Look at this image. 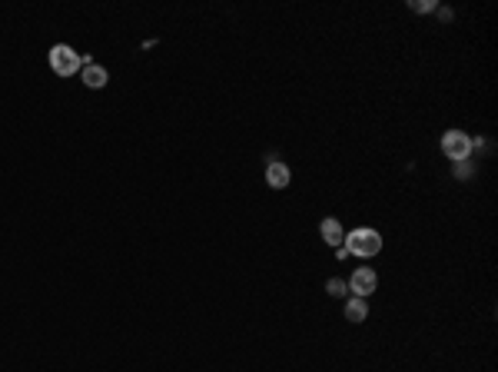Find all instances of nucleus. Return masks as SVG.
Returning <instances> with one entry per match:
<instances>
[{"mask_svg": "<svg viewBox=\"0 0 498 372\" xmlns=\"http://www.w3.org/2000/svg\"><path fill=\"white\" fill-rule=\"evenodd\" d=\"M289 180H292V173H289L286 163H279V160H276V163H269V167H266V183L272 186V189H286Z\"/></svg>", "mask_w": 498, "mask_h": 372, "instance_id": "obj_6", "label": "nucleus"}, {"mask_svg": "<svg viewBox=\"0 0 498 372\" xmlns=\"http://www.w3.org/2000/svg\"><path fill=\"white\" fill-rule=\"evenodd\" d=\"M326 289L332 293V296H345V282H343V279H329Z\"/></svg>", "mask_w": 498, "mask_h": 372, "instance_id": "obj_9", "label": "nucleus"}, {"mask_svg": "<svg viewBox=\"0 0 498 372\" xmlns=\"http://www.w3.org/2000/svg\"><path fill=\"white\" fill-rule=\"evenodd\" d=\"M376 286H379V276H376L369 266H359V269L352 273V279H349V293H356L359 299H369L376 293Z\"/></svg>", "mask_w": 498, "mask_h": 372, "instance_id": "obj_4", "label": "nucleus"}, {"mask_svg": "<svg viewBox=\"0 0 498 372\" xmlns=\"http://www.w3.org/2000/svg\"><path fill=\"white\" fill-rule=\"evenodd\" d=\"M87 63H94V60H90V56H80L77 50L67 47V43L50 47V67H54V74L74 76V74H80V67H87Z\"/></svg>", "mask_w": 498, "mask_h": 372, "instance_id": "obj_2", "label": "nucleus"}, {"mask_svg": "<svg viewBox=\"0 0 498 372\" xmlns=\"http://www.w3.org/2000/svg\"><path fill=\"white\" fill-rule=\"evenodd\" d=\"M472 147H475V143L468 140V133H462V130L442 133V153H445L452 163H462V160H468Z\"/></svg>", "mask_w": 498, "mask_h": 372, "instance_id": "obj_3", "label": "nucleus"}, {"mask_svg": "<svg viewBox=\"0 0 498 372\" xmlns=\"http://www.w3.org/2000/svg\"><path fill=\"white\" fill-rule=\"evenodd\" d=\"M365 316H369V306H365V299H359V296L345 299V319H349V322H362Z\"/></svg>", "mask_w": 498, "mask_h": 372, "instance_id": "obj_8", "label": "nucleus"}, {"mask_svg": "<svg viewBox=\"0 0 498 372\" xmlns=\"http://www.w3.org/2000/svg\"><path fill=\"white\" fill-rule=\"evenodd\" d=\"M343 246L349 249V256H362V260H369V256H376V253L382 249V236H379L376 229L359 226V229H352V233L345 236Z\"/></svg>", "mask_w": 498, "mask_h": 372, "instance_id": "obj_1", "label": "nucleus"}, {"mask_svg": "<svg viewBox=\"0 0 498 372\" xmlns=\"http://www.w3.org/2000/svg\"><path fill=\"white\" fill-rule=\"evenodd\" d=\"M80 80H83L90 90H100V87L110 83V74H107V67H100V63H87V67L80 70Z\"/></svg>", "mask_w": 498, "mask_h": 372, "instance_id": "obj_5", "label": "nucleus"}, {"mask_svg": "<svg viewBox=\"0 0 498 372\" xmlns=\"http://www.w3.org/2000/svg\"><path fill=\"white\" fill-rule=\"evenodd\" d=\"M319 233H323V240H326L329 246H336V249L345 242V229L339 226V220H323V223H319Z\"/></svg>", "mask_w": 498, "mask_h": 372, "instance_id": "obj_7", "label": "nucleus"}]
</instances>
